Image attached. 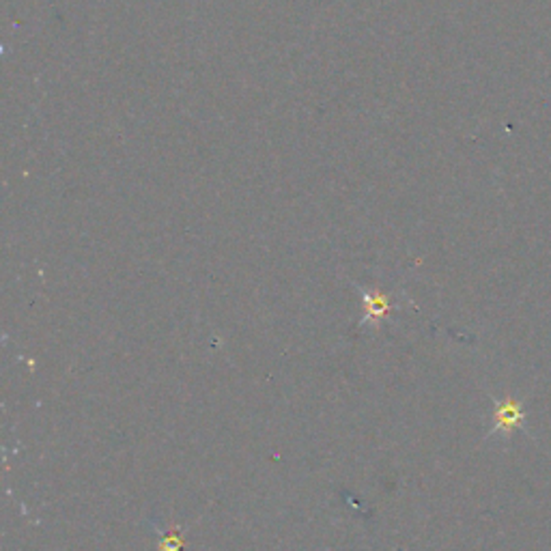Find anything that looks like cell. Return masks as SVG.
I'll return each instance as SVG.
<instances>
[{
  "mask_svg": "<svg viewBox=\"0 0 551 551\" xmlns=\"http://www.w3.org/2000/svg\"><path fill=\"white\" fill-rule=\"evenodd\" d=\"M493 403H496V407H493V427L489 431V435L496 433L510 435L515 429L526 427V412L519 401L507 396L504 401L493 399Z\"/></svg>",
  "mask_w": 551,
  "mask_h": 551,
  "instance_id": "obj_1",
  "label": "cell"
},
{
  "mask_svg": "<svg viewBox=\"0 0 551 551\" xmlns=\"http://www.w3.org/2000/svg\"><path fill=\"white\" fill-rule=\"evenodd\" d=\"M390 310V298L384 293H365V319L362 323H377Z\"/></svg>",
  "mask_w": 551,
  "mask_h": 551,
  "instance_id": "obj_2",
  "label": "cell"
},
{
  "mask_svg": "<svg viewBox=\"0 0 551 551\" xmlns=\"http://www.w3.org/2000/svg\"><path fill=\"white\" fill-rule=\"evenodd\" d=\"M181 547H184V537L179 530H170L160 543V551H181Z\"/></svg>",
  "mask_w": 551,
  "mask_h": 551,
  "instance_id": "obj_3",
  "label": "cell"
}]
</instances>
